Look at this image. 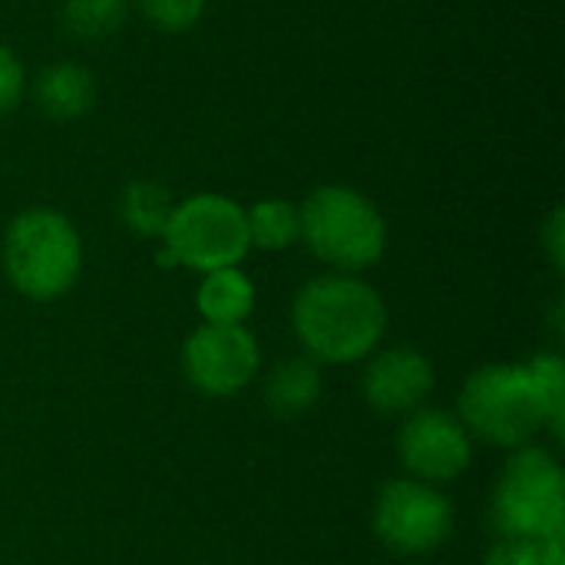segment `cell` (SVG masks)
Listing matches in <instances>:
<instances>
[{"mask_svg":"<svg viewBox=\"0 0 565 565\" xmlns=\"http://www.w3.org/2000/svg\"><path fill=\"white\" fill-rule=\"evenodd\" d=\"M291 321L315 361L351 364L381 344L387 331V308L367 281L338 271L308 281L298 291Z\"/></svg>","mask_w":565,"mask_h":565,"instance_id":"1","label":"cell"},{"mask_svg":"<svg viewBox=\"0 0 565 565\" xmlns=\"http://www.w3.org/2000/svg\"><path fill=\"white\" fill-rule=\"evenodd\" d=\"M298 212L305 245L344 275L371 268L387 248L381 209L351 185H318Z\"/></svg>","mask_w":565,"mask_h":565,"instance_id":"2","label":"cell"},{"mask_svg":"<svg viewBox=\"0 0 565 565\" xmlns=\"http://www.w3.org/2000/svg\"><path fill=\"white\" fill-rule=\"evenodd\" d=\"M3 268L20 295L53 301L73 288L83 268L79 232L56 209H26L7 228Z\"/></svg>","mask_w":565,"mask_h":565,"instance_id":"3","label":"cell"},{"mask_svg":"<svg viewBox=\"0 0 565 565\" xmlns=\"http://www.w3.org/2000/svg\"><path fill=\"white\" fill-rule=\"evenodd\" d=\"M460 420L470 434L497 447H526L543 427V401L526 364H490L467 377Z\"/></svg>","mask_w":565,"mask_h":565,"instance_id":"4","label":"cell"},{"mask_svg":"<svg viewBox=\"0 0 565 565\" xmlns=\"http://www.w3.org/2000/svg\"><path fill=\"white\" fill-rule=\"evenodd\" d=\"M162 242H166V252L159 255L162 265H185L202 275L215 268H235L252 248L245 209L235 199L215 192H202L185 202H175Z\"/></svg>","mask_w":565,"mask_h":565,"instance_id":"5","label":"cell"},{"mask_svg":"<svg viewBox=\"0 0 565 565\" xmlns=\"http://www.w3.org/2000/svg\"><path fill=\"white\" fill-rule=\"evenodd\" d=\"M493 520L503 536L546 540L565 530L563 467L540 447L520 450L493 493Z\"/></svg>","mask_w":565,"mask_h":565,"instance_id":"6","label":"cell"},{"mask_svg":"<svg viewBox=\"0 0 565 565\" xmlns=\"http://www.w3.org/2000/svg\"><path fill=\"white\" fill-rule=\"evenodd\" d=\"M377 540L404 556L440 550L454 533V510L434 483L394 480L377 493L374 503Z\"/></svg>","mask_w":565,"mask_h":565,"instance_id":"7","label":"cell"},{"mask_svg":"<svg viewBox=\"0 0 565 565\" xmlns=\"http://www.w3.org/2000/svg\"><path fill=\"white\" fill-rule=\"evenodd\" d=\"M258 341L245 324H202L182 348L185 377L212 397H228L248 387L258 374Z\"/></svg>","mask_w":565,"mask_h":565,"instance_id":"8","label":"cell"},{"mask_svg":"<svg viewBox=\"0 0 565 565\" xmlns=\"http://www.w3.org/2000/svg\"><path fill=\"white\" fill-rule=\"evenodd\" d=\"M401 463L414 473L420 483H447L457 480L473 457L470 430L460 417L447 411H414L407 414V424L397 437Z\"/></svg>","mask_w":565,"mask_h":565,"instance_id":"9","label":"cell"},{"mask_svg":"<svg viewBox=\"0 0 565 565\" xmlns=\"http://www.w3.org/2000/svg\"><path fill=\"white\" fill-rule=\"evenodd\" d=\"M434 391V364L414 348L381 351L364 374V397L377 414H414Z\"/></svg>","mask_w":565,"mask_h":565,"instance_id":"10","label":"cell"},{"mask_svg":"<svg viewBox=\"0 0 565 565\" xmlns=\"http://www.w3.org/2000/svg\"><path fill=\"white\" fill-rule=\"evenodd\" d=\"M36 103L53 119H79L96 103V79L79 63H53L36 79Z\"/></svg>","mask_w":565,"mask_h":565,"instance_id":"11","label":"cell"},{"mask_svg":"<svg viewBox=\"0 0 565 565\" xmlns=\"http://www.w3.org/2000/svg\"><path fill=\"white\" fill-rule=\"evenodd\" d=\"M195 305L205 324H245V318L255 308V285L238 265L215 268V271H205L195 291Z\"/></svg>","mask_w":565,"mask_h":565,"instance_id":"12","label":"cell"},{"mask_svg":"<svg viewBox=\"0 0 565 565\" xmlns=\"http://www.w3.org/2000/svg\"><path fill=\"white\" fill-rule=\"evenodd\" d=\"M321 401V371L315 358H288L265 381V404L275 417H301Z\"/></svg>","mask_w":565,"mask_h":565,"instance_id":"13","label":"cell"},{"mask_svg":"<svg viewBox=\"0 0 565 565\" xmlns=\"http://www.w3.org/2000/svg\"><path fill=\"white\" fill-rule=\"evenodd\" d=\"M119 212H122V222L142 235V238H162L172 212H175V199L166 185L152 182V179H132L126 189H122V199H119Z\"/></svg>","mask_w":565,"mask_h":565,"instance_id":"14","label":"cell"},{"mask_svg":"<svg viewBox=\"0 0 565 565\" xmlns=\"http://www.w3.org/2000/svg\"><path fill=\"white\" fill-rule=\"evenodd\" d=\"M245 222L252 248L285 252L301 238V212L288 199H258L252 209H245Z\"/></svg>","mask_w":565,"mask_h":565,"instance_id":"15","label":"cell"},{"mask_svg":"<svg viewBox=\"0 0 565 565\" xmlns=\"http://www.w3.org/2000/svg\"><path fill=\"white\" fill-rule=\"evenodd\" d=\"M129 0H63V26L79 40H106L126 26Z\"/></svg>","mask_w":565,"mask_h":565,"instance_id":"16","label":"cell"},{"mask_svg":"<svg viewBox=\"0 0 565 565\" xmlns=\"http://www.w3.org/2000/svg\"><path fill=\"white\" fill-rule=\"evenodd\" d=\"M536 394L543 401V414H546V427L559 437L563 434V417H565V364L563 358L556 354H540L526 364Z\"/></svg>","mask_w":565,"mask_h":565,"instance_id":"17","label":"cell"},{"mask_svg":"<svg viewBox=\"0 0 565 565\" xmlns=\"http://www.w3.org/2000/svg\"><path fill=\"white\" fill-rule=\"evenodd\" d=\"M565 533V530H563ZM563 533L546 536V540H520V536H503L483 565H565Z\"/></svg>","mask_w":565,"mask_h":565,"instance_id":"18","label":"cell"},{"mask_svg":"<svg viewBox=\"0 0 565 565\" xmlns=\"http://www.w3.org/2000/svg\"><path fill=\"white\" fill-rule=\"evenodd\" d=\"M139 3H142V13L152 20V26L166 33H182L202 20L209 0H139Z\"/></svg>","mask_w":565,"mask_h":565,"instance_id":"19","label":"cell"},{"mask_svg":"<svg viewBox=\"0 0 565 565\" xmlns=\"http://www.w3.org/2000/svg\"><path fill=\"white\" fill-rule=\"evenodd\" d=\"M23 89H26L23 63L10 46L0 43V113L17 109V103L23 99Z\"/></svg>","mask_w":565,"mask_h":565,"instance_id":"20","label":"cell"},{"mask_svg":"<svg viewBox=\"0 0 565 565\" xmlns=\"http://www.w3.org/2000/svg\"><path fill=\"white\" fill-rule=\"evenodd\" d=\"M543 242H546V252H550L553 265L563 271V265H565V215H563V209H556V212L550 215V222H546V228H543Z\"/></svg>","mask_w":565,"mask_h":565,"instance_id":"21","label":"cell"}]
</instances>
